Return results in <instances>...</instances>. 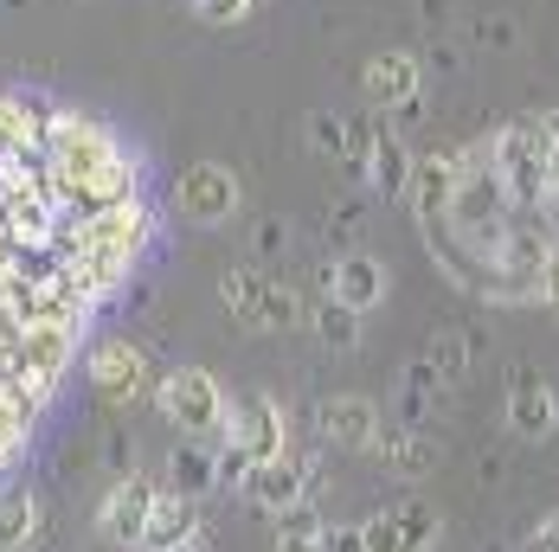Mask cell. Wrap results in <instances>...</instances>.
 Returning a JSON list of instances; mask_svg holds the SVG:
<instances>
[{
    "instance_id": "1",
    "label": "cell",
    "mask_w": 559,
    "mask_h": 552,
    "mask_svg": "<svg viewBox=\"0 0 559 552\" xmlns=\"http://www.w3.org/2000/svg\"><path fill=\"white\" fill-rule=\"evenodd\" d=\"M155 405H162V418H168V424H180L187 437H213L225 418H231L219 380H213L206 367H174V373H162Z\"/></svg>"
},
{
    "instance_id": "2",
    "label": "cell",
    "mask_w": 559,
    "mask_h": 552,
    "mask_svg": "<svg viewBox=\"0 0 559 552\" xmlns=\"http://www.w3.org/2000/svg\"><path fill=\"white\" fill-rule=\"evenodd\" d=\"M46 148H52V173L71 187V193H78V187H84L104 161L122 155V148H116V135H110V129H97L91 116H58L52 129H46Z\"/></svg>"
},
{
    "instance_id": "3",
    "label": "cell",
    "mask_w": 559,
    "mask_h": 552,
    "mask_svg": "<svg viewBox=\"0 0 559 552\" xmlns=\"http://www.w3.org/2000/svg\"><path fill=\"white\" fill-rule=\"evenodd\" d=\"M418 91H425V58L392 46V52H373L367 71H360V97L373 110H399V122L418 116Z\"/></svg>"
},
{
    "instance_id": "4",
    "label": "cell",
    "mask_w": 559,
    "mask_h": 552,
    "mask_svg": "<svg viewBox=\"0 0 559 552\" xmlns=\"http://www.w3.org/2000/svg\"><path fill=\"white\" fill-rule=\"evenodd\" d=\"M238 173L225 161H193L180 180H174V206H180V219L193 225H225L231 213H238Z\"/></svg>"
},
{
    "instance_id": "5",
    "label": "cell",
    "mask_w": 559,
    "mask_h": 552,
    "mask_svg": "<svg viewBox=\"0 0 559 552\" xmlns=\"http://www.w3.org/2000/svg\"><path fill=\"white\" fill-rule=\"evenodd\" d=\"M360 533H367V552H431L444 520L431 501H392L373 520H360Z\"/></svg>"
},
{
    "instance_id": "6",
    "label": "cell",
    "mask_w": 559,
    "mask_h": 552,
    "mask_svg": "<svg viewBox=\"0 0 559 552\" xmlns=\"http://www.w3.org/2000/svg\"><path fill=\"white\" fill-rule=\"evenodd\" d=\"M309 489H316V463L283 449L277 463H258V469H251V482H245L238 495L251 501L258 514H277V520H283L289 507H302V501H309Z\"/></svg>"
},
{
    "instance_id": "7",
    "label": "cell",
    "mask_w": 559,
    "mask_h": 552,
    "mask_svg": "<svg viewBox=\"0 0 559 552\" xmlns=\"http://www.w3.org/2000/svg\"><path fill=\"white\" fill-rule=\"evenodd\" d=\"M225 437L238 443V449H251L258 463H277L283 449H289V431H283V405L271 398V392H245V398H231Z\"/></svg>"
},
{
    "instance_id": "8",
    "label": "cell",
    "mask_w": 559,
    "mask_h": 552,
    "mask_svg": "<svg viewBox=\"0 0 559 552\" xmlns=\"http://www.w3.org/2000/svg\"><path fill=\"white\" fill-rule=\"evenodd\" d=\"M380 405L367 398V392H335V398H322L316 405V437L335 443V449H373L380 443Z\"/></svg>"
},
{
    "instance_id": "9",
    "label": "cell",
    "mask_w": 559,
    "mask_h": 552,
    "mask_svg": "<svg viewBox=\"0 0 559 552\" xmlns=\"http://www.w3.org/2000/svg\"><path fill=\"white\" fill-rule=\"evenodd\" d=\"M508 431L527 443H547L559 431V386L554 380H540V373H527V367H514V380H508Z\"/></svg>"
},
{
    "instance_id": "10",
    "label": "cell",
    "mask_w": 559,
    "mask_h": 552,
    "mask_svg": "<svg viewBox=\"0 0 559 552\" xmlns=\"http://www.w3.org/2000/svg\"><path fill=\"white\" fill-rule=\"evenodd\" d=\"M71 353H78V322H26L20 328V380L46 392L71 367Z\"/></svg>"
},
{
    "instance_id": "11",
    "label": "cell",
    "mask_w": 559,
    "mask_h": 552,
    "mask_svg": "<svg viewBox=\"0 0 559 552\" xmlns=\"http://www.w3.org/2000/svg\"><path fill=\"white\" fill-rule=\"evenodd\" d=\"M322 283H329V296H335L341 309H354V315H367V309H380L392 289L386 264L373 257V251H341L335 264L322 271Z\"/></svg>"
},
{
    "instance_id": "12",
    "label": "cell",
    "mask_w": 559,
    "mask_h": 552,
    "mask_svg": "<svg viewBox=\"0 0 559 552\" xmlns=\"http://www.w3.org/2000/svg\"><path fill=\"white\" fill-rule=\"evenodd\" d=\"M155 495H162V489H155L148 476H116L110 495L97 501V533H104V540H116V547H122V540H142Z\"/></svg>"
},
{
    "instance_id": "13",
    "label": "cell",
    "mask_w": 559,
    "mask_h": 552,
    "mask_svg": "<svg viewBox=\"0 0 559 552\" xmlns=\"http://www.w3.org/2000/svg\"><path fill=\"white\" fill-rule=\"evenodd\" d=\"M469 161H476V148H431V155H418V167H412V206H418V219L431 225V213H444L450 193H456V180L469 173Z\"/></svg>"
},
{
    "instance_id": "14",
    "label": "cell",
    "mask_w": 559,
    "mask_h": 552,
    "mask_svg": "<svg viewBox=\"0 0 559 552\" xmlns=\"http://www.w3.org/2000/svg\"><path fill=\"white\" fill-rule=\"evenodd\" d=\"M148 206L142 200H129V206H110V213H91V219L78 225V251H116V257H135L142 244H148Z\"/></svg>"
},
{
    "instance_id": "15",
    "label": "cell",
    "mask_w": 559,
    "mask_h": 552,
    "mask_svg": "<svg viewBox=\"0 0 559 552\" xmlns=\"http://www.w3.org/2000/svg\"><path fill=\"white\" fill-rule=\"evenodd\" d=\"M271 296H277V276L264 271V264H238V271L219 276L225 315H231L245 334H264V328H271Z\"/></svg>"
},
{
    "instance_id": "16",
    "label": "cell",
    "mask_w": 559,
    "mask_h": 552,
    "mask_svg": "<svg viewBox=\"0 0 559 552\" xmlns=\"http://www.w3.org/2000/svg\"><path fill=\"white\" fill-rule=\"evenodd\" d=\"M91 386L104 392V398H135V392L148 386V360H142V347L135 340H97L91 347Z\"/></svg>"
},
{
    "instance_id": "17",
    "label": "cell",
    "mask_w": 559,
    "mask_h": 552,
    "mask_svg": "<svg viewBox=\"0 0 559 552\" xmlns=\"http://www.w3.org/2000/svg\"><path fill=\"white\" fill-rule=\"evenodd\" d=\"M193 540H200V501L162 489L155 507H148V527H142V540H135V547H142V552H180V547H193Z\"/></svg>"
},
{
    "instance_id": "18",
    "label": "cell",
    "mask_w": 559,
    "mask_h": 552,
    "mask_svg": "<svg viewBox=\"0 0 559 552\" xmlns=\"http://www.w3.org/2000/svg\"><path fill=\"white\" fill-rule=\"evenodd\" d=\"M412 167H418V155H412V142L399 135V129H380V142H373V155H367V187L380 193V200H405L412 193Z\"/></svg>"
},
{
    "instance_id": "19",
    "label": "cell",
    "mask_w": 559,
    "mask_h": 552,
    "mask_svg": "<svg viewBox=\"0 0 559 552\" xmlns=\"http://www.w3.org/2000/svg\"><path fill=\"white\" fill-rule=\"evenodd\" d=\"M373 456H380V469L399 476V482H412V476H425L431 463H438V443L425 437V431H412V424H380V443H373Z\"/></svg>"
},
{
    "instance_id": "20",
    "label": "cell",
    "mask_w": 559,
    "mask_h": 552,
    "mask_svg": "<svg viewBox=\"0 0 559 552\" xmlns=\"http://www.w3.org/2000/svg\"><path fill=\"white\" fill-rule=\"evenodd\" d=\"M168 489L174 495H187V501L213 495V489H219V449H213L206 437L174 443L168 449Z\"/></svg>"
},
{
    "instance_id": "21",
    "label": "cell",
    "mask_w": 559,
    "mask_h": 552,
    "mask_svg": "<svg viewBox=\"0 0 559 552\" xmlns=\"http://www.w3.org/2000/svg\"><path fill=\"white\" fill-rule=\"evenodd\" d=\"M39 540V495L33 489H20V482H7L0 489V552H20Z\"/></svg>"
},
{
    "instance_id": "22",
    "label": "cell",
    "mask_w": 559,
    "mask_h": 552,
    "mask_svg": "<svg viewBox=\"0 0 559 552\" xmlns=\"http://www.w3.org/2000/svg\"><path fill=\"white\" fill-rule=\"evenodd\" d=\"M78 200L91 206V213H110V206H129L135 200V161L129 155H116V161H104L84 187H78Z\"/></svg>"
},
{
    "instance_id": "23",
    "label": "cell",
    "mask_w": 559,
    "mask_h": 552,
    "mask_svg": "<svg viewBox=\"0 0 559 552\" xmlns=\"http://www.w3.org/2000/svg\"><path fill=\"white\" fill-rule=\"evenodd\" d=\"M309 328H316L322 347H335V353H354L360 347V315L341 309L335 296H322V309H309Z\"/></svg>"
},
{
    "instance_id": "24",
    "label": "cell",
    "mask_w": 559,
    "mask_h": 552,
    "mask_svg": "<svg viewBox=\"0 0 559 552\" xmlns=\"http://www.w3.org/2000/svg\"><path fill=\"white\" fill-rule=\"evenodd\" d=\"M425 360H431V373L444 380V386H456L463 373H469V360H476V340L463 328H450V334H431V347H425Z\"/></svg>"
},
{
    "instance_id": "25",
    "label": "cell",
    "mask_w": 559,
    "mask_h": 552,
    "mask_svg": "<svg viewBox=\"0 0 559 552\" xmlns=\"http://www.w3.org/2000/svg\"><path fill=\"white\" fill-rule=\"evenodd\" d=\"M322 533H329V520L302 501V507H289L277 520V552H322Z\"/></svg>"
},
{
    "instance_id": "26",
    "label": "cell",
    "mask_w": 559,
    "mask_h": 552,
    "mask_svg": "<svg viewBox=\"0 0 559 552\" xmlns=\"http://www.w3.org/2000/svg\"><path fill=\"white\" fill-rule=\"evenodd\" d=\"M13 142H33V116L20 97H0V148H13Z\"/></svg>"
},
{
    "instance_id": "27",
    "label": "cell",
    "mask_w": 559,
    "mask_h": 552,
    "mask_svg": "<svg viewBox=\"0 0 559 552\" xmlns=\"http://www.w3.org/2000/svg\"><path fill=\"white\" fill-rule=\"evenodd\" d=\"M251 469H258V456H251V449H238V443L225 437L219 443V482H238V489H245V482H251Z\"/></svg>"
},
{
    "instance_id": "28",
    "label": "cell",
    "mask_w": 559,
    "mask_h": 552,
    "mask_svg": "<svg viewBox=\"0 0 559 552\" xmlns=\"http://www.w3.org/2000/svg\"><path fill=\"white\" fill-rule=\"evenodd\" d=\"M322 552H367V533H360V520H329V533H322Z\"/></svg>"
},
{
    "instance_id": "29",
    "label": "cell",
    "mask_w": 559,
    "mask_h": 552,
    "mask_svg": "<svg viewBox=\"0 0 559 552\" xmlns=\"http://www.w3.org/2000/svg\"><path fill=\"white\" fill-rule=\"evenodd\" d=\"M251 251H258V257H283V251H289V225L264 219L258 231H251Z\"/></svg>"
},
{
    "instance_id": "30",
    "label": "cell",
    "mask_w": 559,
    "mask_h": 552,
    "mask_svg": "<svg viewBox=\"0 0 559 552\" xmlns=\"http://www.w3.org/2000/svg\"><path fill=\"white\" fill-rule=\"evenodd\" d=\"M258 0H193V13L200 20H213V26H231V20H245Z\"/></svg>"
},
{
    "instance_id": "31",
    "label": "cell",
    "mask_w": 559,
    "mask_h": 552,
    "mask_svg": "<svg viewBox=\"0 0 559 552\" xmlns=\"http://www.w3.org/2000/svg\"><path fill=\"white\" fill-rule=\"evenodd\" d=\"M534 552H559V507L540 520V527H534Z\"/></svg>"
},
{
    "instance_id": "32",
    "label": "cell",
    "mask_w": 559,
    "mask_h": 552,
    "mask_svg": "<svg viewBox=\"0 0 559 552\" xmlns=\"http://www.w3.org/2000/svg\"><path fill=\"white\" fill-rule=\"evenodd\" d=\"M20 552H46V547H39V540H33V547H20Z\"/></svg>"
},
{
    "instance_id": "33",
    "label": "cell",
    "mask_w": 559,
    "mask_h": 552,
    "mask_svg": "<svg viewBox=\"0 0 559 552\" xmlns=\"http://www.w3.org/2000/svg\"><path fill=\"white\" fill-rule=\"evenodd\" d=\"M180 552H206V547H200V540H193V547H180Z\"/></svg>"
}]
</instances>
